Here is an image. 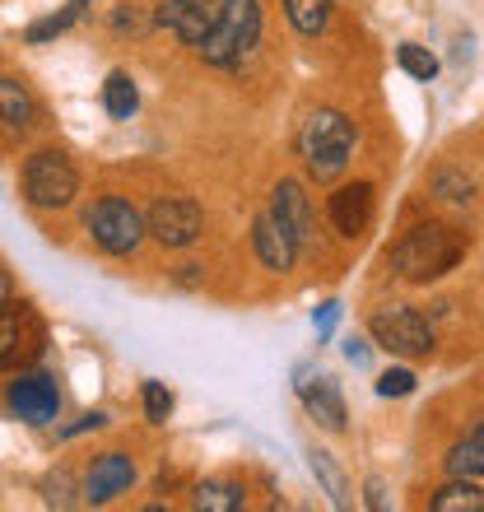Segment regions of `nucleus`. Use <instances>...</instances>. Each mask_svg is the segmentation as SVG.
I'll use <instances>...</instances> for the list:
<instances>
[{
    "label": "nucleus",
    "mask_w": 484,
    "mask_h": 512,
    "mask_svg": "<svg viewBox=\"0 0 484 512\" xmlns=\"http://www.w3.org/2000/svg\"><path fill=\"white\" fill-rule=\"evenodd\" d=\"M461 252H466V238H461L457 229L419 224V229H410L401 243L391 247V270L410 284H429V280H438V275H447V270L457 266Z\"/></svg>",
    "instance_id": "1"
},
{
    "label": "nucleus",
    "mask_w": 484,
    "mask_h": 512,
    "mask_svg": "<svg viewBox=\"0 0 484 512\" xmlns=\"http://www.w3.org/2000/svg\"><path fill=\"white\" fill-rule=\"evenodd\" d=\"M298 154H303V168L308 177L317 182H336L345 168H350V154H354V126L345 112H312L303 131H298Z\"/></svg>",
    "instance_id": "2"
},
{
    "label": "nucleus",
    "mask_w": 484,
    "mask_h": 512,
    "mask_svg": "<svg viewBox=\"0 0 484 512\" xmlns=\"http://www.w3.org/2000/svg\"><path fill=\"white\" fill-rule=\"evenodd\" d=\"M261 38V0H219L215 28L205 33L201 56L210 66H238Z\"/></svg>",
    "instance_id": "3"
},
{
    "label": "nucleus",
    "mask_w": 484,
    "mask_h": 512,
    "mask_svg": "<svg viewBox=\"0 0 484 512\" xmlns=\"http://www.w3.org/2000/svg\"><path fill=\"white\" fill-rule=\"evenodd\" d=\"M19 187H24V201L33 210H66L75 201V191H80V173H75V163L61 149H38L24 163Z\"/></svg>",
    "instance_id": "4"
},
{
    "label": "nucleus",
    "mask_w": 484,
    "mask_h": 512,
    "mask_svg": "<svg viewBox=\"0 0 484 512\" xmlns=\"http://www.w3.org/2000/svg\"><path fill=\"white\" fill-rule=\"evenodd\" d=\"M368 331L382 350L401 354V359H429L433 354V331L429 322L419 317L415 308H401V303H391V308H377L368 317Z\"/></svg>",
    "instance_id": "5"
},
{
    "label": "nucleus",
    "mask_w": 484,
    "mask_h": 512,
    "mask_svg": "<svg viewBox=\"0 0 484 512\" xmlns=\"http://www.w3.org/2000/svg\"><path fill=\"white\" fill-rule=\"evenodd\" d=\"M89 233L108 256H131L145 243V215L131 201H121V196H103L89 210Z\"/></svg>",
    "instance_id": "6"
},
{
    "label": "nucleus",
    "mask_w": 484,
    "mask_h": 512,
    "mask_svg": "<svg viewBox=\"0 0 484 512\" xmlns=\"http://www.w3.org/2000/svg\"><path fill=\"white\" fill-rule=\"evenodd\" d=\"M201 229H205V215L191 196H159L154 210H149V219H145V233L159 247H168V252L191 247L196 238H201Z\"/></svg>",
    "instance_id": "7"
},
{
    "label": "nucleus",
    "mask_w": 484,
    "mask_h": 512,
    "mask_svg": "<svg viewBox=\"0 0 484 512\" xmlns=\"http://www.w3.org/2000/svg\"><path fill=\"white\" fill-rule=\"evenodd\" d=\"M42 345V326L38 317H33V308L28 303H0V368H14L24 364V359H33Z\"/></svg>",
    "instance_id": "8"
},
{
    "label": "nucleus",
    "mask_w": 484,
    "mask_h": 512,
    "mask_svg": "<svg viewBox=\"0 0 484 512\" xmlns=\"http://www.w3.org/2000/svg\"><path fill=\"white\" fill-rule=\"evenodd\" d=\"M5 401L24 424H52L61 415V391L47 373H19V378L5 387Z\"/></svg>",
    "instance_id": "9"
},
{
    "label": "nucleus",
    "mask_w": 484,
    "mask_h": 512,
    "mask_svg": "<svg viewBox=\"0 0 484 512\" xmlns=\"http://www.w3.org/2000/svg\"><path fill=\"white\" fill-rule=\"evenodd\" d=\"M215 14H219L215 0H163L159 10H154V24L168 28L187 47H201L205 33L215 28Z\"/></svg>",
    "instance_id": "10"
},
{
    "label": "nucleus",
    "mask_w": 484,
    "mask_h": 512,
    "mask_svg": "<svg viewBox=\"0 0 484 512\" xmlns=\"http://www.w3.org/2000/svg\"><path fill=\"white\" fill-rule=\"evenodd\" d=\"M270 215H275L284 229H289V238H294L298 247L312 243V229H317V219H312V201H308V191H303V182L284 177L280 187L270 191Z\"/></svg>",
    "instance_id": "11"
},
{
    "label": "nucleus",
    "mask_w": 484,
    "mask_h": 512,
    "mask_svg": "<svg viewBox=\"0 0 484 512\" xmlns=\"http://www.w3.org/2000/svg\"><path fill=\"white\" fill-rule=\"evenodd\" d=\"M135 485V461L126 452H103L84 475V499L89 503H112L117 494Z\"/></svg>",
    "instance_id": "12"
},
{
    "label": "nucleus",
    "mask_w": 484,
    "mask_h": 512,
    "mask_svg": "<svg viewBox=\"0 0 484 512\" xmlns=\"http://www.w3.org/2000/svg\"><path fill=\"white\" fill-rule=\"evenodd\" d=\"M298 396L308 405V415L322 424L326 433L345 429V401H340L336 378H312L308 368H298Z\"/></svg>",
    "instance_id": "13"
},
{
    "label": "nucleus",
    "mask_w": 484,
    "mask_h": 512,
    "mask_svg": "<svg viewBox=\"0 0 484 512\" xmlns=\"http://www.w3.org/2000/svg\"><path fill=\"white\" fill-rule=\"evenodd\" d=\"M252 247H256V256H261V266L275 270V275L294 270L298 243L289 238V229H284V224L270 215V210H266V215H256V224H252Z\"/></svg>",
    "instance_id": "14"
},
{
    "label": "nucleus",
    "mask_w": 484,
    "mask_h": 512,
    "mask_svg": "<svg viewBox=\"0 0 484 512\" xmlns=\"http://www.w3.org/2000/svg\"><path fill=\"white\" fill-rule=\"evenodd\" d=\"M331 224H336L340 238H359V233L373 224V187H368V182L340 187L336 196H331Z\"/></svg>",
    "instance_id": "15"
},
{
    "label": "nucleus",
    "mask_w": 484,
    "mask_h": 512,
    "mask_svg": "<svg viewBox=\"0 0 484 512\" xmlns=\"http://www.w3.org/2000/svg\"><path fill=\"white\" fill-rule=\"evenodd\" d=\"M33 112H38V103L28 94V84L5 75V80H0V122L14 126V131H28V126H33Z\"/></svg>",
    "instance_id": "16"
},
{
    "label": "nucleus",
    "mask_w": 484,
    "mask_h": 512,
    "mask_svg": "<svg viewBox=\"0 0 484 512\" xmlns=\"http://www.w3.org/2000/svg\"><path fill=\"white\" fill-rule=\"evenodd\" d=\"M103 108H108L112 122H131L135 108H140V89L126 70H112L108 84H103Z\"/></svg>",
    "instance_id": "17"
},
{
    "label": "nucleus",
    "mask_w": 484,
    "mask_h": 512,
    "mask_svg": "<svg viewBox=\"0 0 484 512\" xmlns=\"http://www.w3.org/2000/svg\"><path fill=\"white\" fill-rule=\"evenodd\" d=\"M433 512H484V489L471 485L466 475H452V485L433 494Z\"/></svg>",
    "instance_id": "18"
},
{
    "label": "nucleus",
    "mask_w": 484,
    "mask_h": 512,
    "mask_svg": "<svg viewBox=\"0 0 484 512\" xmlns=\"http://www.w3.org/2000/svg\"><path fill=\"white\" fill-rule=\"evenodd\" d=\"M191 503L201 512H238L242 503H247V489H242L238 480H205Z\"/></svg>",
    "instance_id": "19"
},
{
    "label": "nucleus",
    "mask_w": 484,
    "mask_h": 512,
    "mask_svg": "<svg viewBox=\"0 0 484 512\" xmlns=\"http://www.w3.org/2000/svg\"><path fill=\"white\" fill-rule=\"evenodd\" d=\"M447 471L466 475V480L484 475V429H475V433H466L461 443H452V452H447Z\"/></svg>",
    "instance_id": "20"
},
{
    "label": "nucleus",
    "mask_w": 484,
    "mask_h": 512,
    "mask_svg": "<svg viewBox=\"0 0 484 512\" xmlns=\"http://www.w3.org/2000/svg\"><path fill=\"white\" fill-rule=\"evenodd\" d=\"M284 14H289V24H294L298 33L317 38V33H326V24H331V0H284Z\"/></svg>",
    "instance_id": "21"
},
{
    "label": "nucleus",
    "mask_w": 484,
    "mask_h": 512,
    "mask_svg": "<svg viewBox=\"0 0 484 512\" xmlns=\"http://www.w3.org/2000/svg\"><path fill=\"white\" fill-rule=\"evenodd\" d=\"M84 5H89V0H66V10H61V14H47V19H38V24L28 28V42H52V38H61V33H66V28L84 14Z\"/></svg>",
    "instance_id": "22"
},
{
    "label": "nucleus",
    "mask_w": 484,
    "mask_h": 512,
    "mask_svg": "<svg viewBox=\"0 0 484 512\" xmlns=\"http://www.w3.org/2000/svg\"><path fill=\"white\" fill-rule=\"evenodd\" d=\"M396 61H401V70L405 75H415V80H433V75H438V56L424 52L419 42H401Z\"/></svg>",
    "instance_id": "23"
},
{
    "label": "nucleus",
    "mask_w": 484,
    "mask_h": 512,
    "mask_svg": "<svg viewBox=\"0 0 484 512\" xmlns=\"http://www.w3.org/2000/svg\"><path fill=\"white\" fill-rule=\"evenodd\" d=\"M433 191H438L443 201H471L475 182L466 173H457V168H438V173H433Z\"/></svg>",
    "instance_id": "24"
},
{
    "label": "nucleus",
    "mask_w": 484,
    "mask_h": 512,
    "mask_svg": "<svg viewBox=\"0 0 484 512\" xmlns=\"http://www.w3.org/2000/svg\"><path fill=\"white\" fill-rule=\"evenodd\" d=\"M308 461H312V475L326 485V494L345 508V480H340V471H336V461H331V452H308Z\"/></svg>",
    "instance_id": "25"
},
{
    "label": "nucleus",
    "mask_w": 484,
    "mask_h": 512,
    "mask_svg": "<svg viewBox=\"0 0 484 512\" xmlns=\"http://www.w3.org/2000/svg\"><path fill=\"white\" fill-rule=\"evenodd\" d=\"M168 415H173V391L163 382H145V419L149 424H168Z\"/></svg>",
    "instance_id": "26"
},
{
    "label": "nucleus",
    "mask_w": 484,
    "mask_h": 512,
    "mask_svg": "<svg viewBox=\"0 0 484 512\" xmlns=\"http://www.w3.org/2000/svg\"><path fill=\"white\" fill-rule=\"evenodd\" d=\"M410 391H415V373H410V368H387V373H382V378H377V396H410Z\"/></svg>",
    "instance_id": "27"
},
{
    "label": "nucleus",
    "mask_w": 484,
    "mask_h": 512,
    "mask_svg": "<svg viewBox=\"0 0 484 512\" xmlns=\"http://www.w3.org/2000/svg\"><path fill=\"white\" fill-rule=\"evenodd\" d=\"M42 489H47V503H56V508H70V503H75V499H70V475L66 471L47 475V485H42Z\"/></svg>",
    "instance_id": "28"
},
{
    "label": "nucleus",
    "mask_w": 484,
    "mask_h": 512,
    "mask_svg": "<svg viewBox=\"0 0 484 512\" xmlns=\"http://www.w3.org/2000/svg\"><path fill=\"white\" fill-rule=\"evenodd\" d=\"M112 28H117V33H140V28H145V19L135 14V5H117V14H112Z\"/></svg>",
    "instance_id": "29"
},
{
    "label": "nucleus",
    "mask_w": 484,
    "mask_h": 512,
    "mask_svg": "<svg viewBox=\"0 0 484 512\" xmlns=\"http://www.w3.org/2000/svg\"><path fill=\"white\" fill-rule=\"evenodd\" d=\"M312 322H317V336L326 340V336H331V331H336V322H340V303H322Z\"/></svg>",
    "instance_id": "30"
},
{
    "label": "nucleus",
    "mask_w": 484,
    "mask_h": 512,
    "mask_svg": "<svg viewBox=\"0 0 484 512\" xmlns=\"http://www.w3.org/2000/svg\"><path fill=\"white\" fill-rule=\"evenodd\" d=\"M345 359L354 368H368V340H345Z\"/></svg>",
    "instance_id": "31"
},
{
    "label": "nucleus",
    "mask_w": 484,
    "mask_h": 512,
    "mask_svg": "<svg viewBox=\"0 0 484 512\" xmlns=\"http://www.w3.org/2000/svg\"><path fill=\"white\" fill-rule=\"evenodd\" d=\"M368 508L373 512L387 508V485H382V480H368Z\"/></svg>",
    "instance_id": "32"
},
{
    "label": "nucleus",
    "mask_w": 484,
    "mask_h": 512,
    "mask_svg": "<svg viewBox=\"0 0 484 512\" xmlns=\"http://www.w3.org/2000/svg\"><path fill=\"white\" fill-rule=\"evenodd\" d=\"M14 294V284H10V275H5V270H0V303H5V298Z\"/></svg>",
    "instance_id": "33"
}]
</instances>
